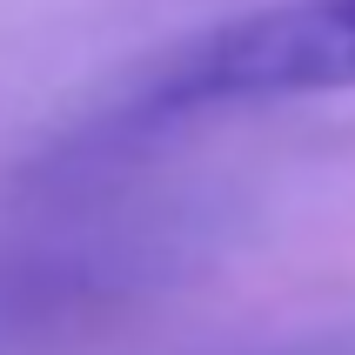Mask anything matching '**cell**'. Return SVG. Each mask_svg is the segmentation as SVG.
Masks as SVG:
<instances>
[{"instance_id":"6da1fadb","label":"cell","mask_w":355,"mask_h":355,"mask_svg":"<svg viewBox=\"0 0 355 355\" xmlns=\"http://www.w3.org/2000/svg\"><path fill=\"white\" fill-rule=\"evenodd\" d=\"M355 87V0H302L221 27L175 60L161 107L201 101H261V94H329Z\"/></svg>"}]
</instances>
